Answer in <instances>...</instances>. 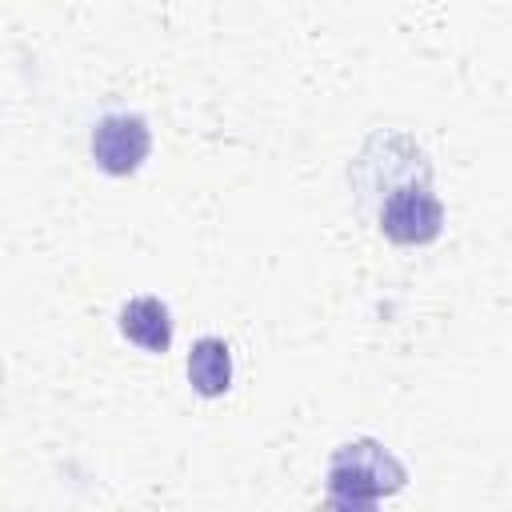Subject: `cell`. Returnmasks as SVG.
Returning <instances> with one entry per match:
<instances>
[{"label": "cell", "mask_w": 512, "mask_h": 512, "mask_svg": "<svg viewBox=\"0 0 512 512\" xmlns=\"http://www.w3.org/2000/svg\"><path fill=\"white\" fill-rule=\"evenodd\" d=\"M384 472H400V468L376 444H356V448L348 444V452L332 468V492L340 504H372L380 492L396 488V480L392 476L384 480Z\"/></svg>", "instance_id": "6da1fadb"}, {"label": "cell", "mask_w": 512, "mask_h": 512, "mask_svg": "<svg viewBox=\"0 0 512 512\" xmlns=\"http://www.w3.org/2000/svg\"><path fill=\"white\" fill-rule=\"evenodd\" d=\"M440 204L432 192L424 188H396L388 200H384V212H380V228L396 240V244H424L440 232Z\"/></svg>", "instance_id": "7a4b0ae2"}, {"label": "cell", "mask_w": 512, "mask_h": 512, "mask_svg": "<svg viewBox=\"0 0 512 512\" xmlns=\"http://www.w3.org/2000/svg\"><path fill=\"white\" fill-rule=\"evenodd\" d=\"M92 156L108 172H132L148 156V128H144V120L128 116V112L104 116L96 124V132H92Z\"/></svg>", "instance_id": "3957f363"}, {"label": "cell", "mask_w": 512, "mask_h": 512, "mask_svg": "<svg viewBox=\"0 0 512 512\" xmlns=\"http://www.w3.org/2000/svg\"><path fill=\"white\" fill-rule=\"evenodd\" d=\"M120 332H124L132 344H140L144 352H164V348L172 344V316H168V308H164L160 300L140 296V300L124 304V312H120Z\"/></svg>", "instance_id": "277c9868"}, {"label": "cell", "mask_w": 512, "mask_h": 512, "mask_svg": "<svg viewBox=\"0 0 512 512\" xmlns=\"http://www.w3.org/2000/svg\"><path fill=\"white\" fill-rule=\"evenodd\" d=\"M188 380L196 384V392L204 396H220L232 380V356H228V344L216 340V336H204L192 356H188Z\"/></svg>", "instance_id": "5b68a950"}]
</instances>
